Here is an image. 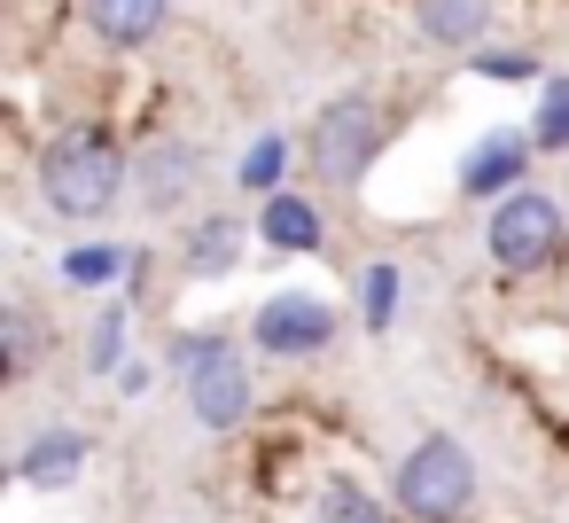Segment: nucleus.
<instances>
[{
	"instance_id": "12",
	"label": "nucleus",
	"mask_w": 569,
	"mask_h": 523,
	"mask_svg": "<svg viewBox=\"0 0 569 523\" xmlns=\"http://www.w3.org/2000/svg\"><path fill=\"white\" fill-rule=\"evenodd\" d=\"M258 235H266L273 250H289V258H312V250L328 243V219H320V204H312V196L273 188V196H266V211H258Z\"/></svg>"
},
{
	"instance_id": "5",
	"label": "nucleus",
	"mask_w": 569,
	"mask_h": 523,
	"mask_svg": "<svg viewBox=\"0 0 569 523\" xmlns=\"http://www.w3.org/2000/svg\"><path fill=\"white\" fill-rule=\"evenodd\" d=\"M172 367L188 383V414L203 430H242L258 414V375H250V352L234 336H172Z\"/></svg>"
},
{
	"instance_id": "2",
	"label": "nucleus",
	"mask_w": 569,
	"mask_h": 523,
	"mask_svg": "<svg viewBox=\"0 0 569 523\" xmlns=\"http://www.w3.org/2000/svg\"><path fill=\"white\" fill-rule=\"evenodd\" d=\"M390 126H398V110L382 95H336V102L312 110V126H305L297 149H305V165H312L320 188H359L375 172V157L390 149Z\"/></svg>"
},
{
	"instance_id": "7",
	"label": "nucleus",
	"mask_w": 569,
	"mask_h": 523,
	"mask_svg": "<svg viewBox=\"0 0 569 523\" xmlns=\"http://www.w3.org/2000/svg\"><path fill=\"white\" fill-rule=\"evenodd\" d=\"M203 188V149L188 134H157L149 149H133V204L141 211H180L188 196Z\"/></svg>"
},
{
	"instance_id": "6",
	"label": "nucleus",
	"mask_w": 569,
	"mask_h": 523,
	"mask_svg": "<svg viewBox=\"0 0 569 523\" xmlns=\"http://www.w3.org/2000/svg\"><path fill=\"white\" fill-rule=\"evenodd\" d=\"M250 344L273 352V359H305V352H328L336 344V305L312 297V289H289V297H266L258 320H250Z\"/></svg>"
},
{
	"instance_id": "20",
	"label": "nucleus",
	"mask_w": 569,
	"mask_h": 523,
	"mask_svg": "<svg viewBox=\"0 0 569 523\" xmlns=\"http://www.w3.org/2000/svg\"><path fill=\"white\" fill-rule=\"evenodd\" d=\"M476 79L522 87V79H538V56H522V48H483V56H476Z\"/></svg>"
},
{
	"instance_id": "17",
	"label": "nucleus",
	"mask_w": 569,
	"mask_h": 523,
	"mask_svg": "<svg viewBox=\"0 0 569 523\" xmlns=\"http://www.w3.org/2000/svg\"><path fill=\"white\" fill-rule=\"evenodd\" d=\"M359 313H367V328H390V313H398V266H390V258L367 266V282H359Z\"/></svg>"
},
{
	"instance_id": "9",
	"label": "nucleus",
	"mask_w": 569,
	"mask_h": 523,
	"mask_svg": "<svg viewBox=\"0 0 569 523\" xmlns=\"http://www.w3.org/2000/svg\"><path fill=\"white\" fill-rule=\"evenodd\" d=\"M79 17H87V32L110 56H133V48H149L172 24V0H79Z\"/></svg>"
},
{
	"instance_id": "8",
	"label": "nucleus",
	"mask_w": 569,
	"mask_h": 523,
	"mask_svg": "<svg viewBox=\"0 0 569 523\" xmlns=\"http://www.w3.org/2000/svg\"><path fill=\"white\" fill-rule=\"evenodd\" d=\"M530 157H538V141H522V134H483L476 149H468V165H460V196H476V204H499V196H515L522 188V172H530Z\"/></svg>"
},
{
	"instance_id": "10",
	"label": "nucleus",
	"mask_w": 569,
	"mask_h": 523,
	"mask_svg": "<svg viewBox=\"0 0 569 523\" xmlns=\"http://www.w3.org/2000/svg\"><path fill=\"white\" fill-rule=\"evenodd\" d=\"M87 453H94V437H87L79 422H48V430L17 453V476H24L32 492H63V484L87 468Z\"/></svg>"
},
{
	"instance_id": "16",
	"label": "nucleus",
	"mask_w": 569,
	"mask_h": 523,
	"mask_svg": "<svg viewBox=\"0 0 569 523\" xmlns=\"http://www.w3.org/2000/svg\"><path fill=\"white\" fill-rule=\"evenodd\" d=\"M0 336H9V359H0V375H9V383H24V375H32V359H40L32 305H9V313H0Z\"/></svg>"
},
{
	"instance_id": "3",
	"label": "nucleus",
	"mask_w": 569,
	"mask_h": 523,
	"mask_svg": "<svg viewBox=\"0 0 569 523\" xmlns=\"http://www.w3.org/2000/svg\"><path fill=\"white\" fill-rule=\"evenodd\" d=\"M390 507L406 523H468V507H476V461H468V445L452 430L413 437L406 461H398V476H390Z\"/></svg>"
},
{
	"instance_id": "11",
	"label": "nucleus",
	"mask_w": 569,
	"mask_h": 523,
	"mask_svg": "<svg viewBox=\"0 0 569 523\" xmlns=\"http://www.w3.org/2000/svg\"><path fill=\"white\" fill-rule=\"evenodd\" d=\"M406 9H413V32L429 48H476L499 17V0H406Z\"/></svg>"
},
{
	"instance_id": "18",
	"label": "nucleus",
	"mask_w": 569,
	"mask_h": 523,
	"mask_svg": "<svg viewBox=\"0 0 569 523\" xmlns=\"http://www.w3.org/2000/svg\"><path fill=\"white\" fill-rule=\"evenodd\" d=\"M530 141H538L546 157H561V149H569V79H553V87H546V102H538V126H530Z\"/></svg>"
},
{
	"instance_id": "14",
	"label": "nucleus",
	"mask_w": 569,
	"mask_h": 523,
	"mask_svg": "<svg viewBox=\"0 0 569 523\" xmlns=\"http://www.w3.org/2000/svg\"><path fill=\"white\" fill-rule=\"evenodd\" d=\"M305 523H390V507L367 492V484H351V476H328L320 492H312V515Z\"/></svg>"
},
{
	"instance_id": "21",
	"label": "nucleus",
	"mask_w": 569,
	"mask_h": 523,
	"mask_svg": "<svg viewBox=\"0 0 569 523\" xmlns=\"http://www.w3.org/2000/svg\"><path fill=\"white\" fill-rule=\"evenodd\" d=\"M126 320H133L126 305H110V313L94 320V344H87V367H94V375H110V367H118V352H126Z\"/></svg>"
},
{
	"instance_id": "4",
	"label": "nucleus",
	"mask_w": 569,
	"mask_h": 523,
	"mask_svg": "<svg viewBox=\"0 0 569 523\" xmlns=\"http://www.w3.org/2000/svg\"><path fill=\"white\" fill-rule=\"evenodd\" d=\"M483 250H491V274H507V282L553 274V266L569 258V211H561L546 188L522 180L515 196L491 204V219H483Z\"/></svg>"
},
{
	"instance_id": "13",
	"label": "nucleus",
	"mask_w": 569,
	"mask_h": 523,
	"mask_svg": "<svg viewBox=\"0 0 569 523\" xmlns=\"http://www.w3.org/2000/svg\"><path fill=\"white\" fill-rule=\"evenodd\" d=\"M234 258H242V219H234V211H203V219H188V235H180V266H188L196 282L234 274Z\"/></svg>"
},
{
	"instance_id": "1",
	"label": "nucleus",
	"mask_w": 569,
	"mask_h": 523,
	"mask_svg": "<svg viewBox=\"0 0 569 523\" xmlns=\"http://www.w3.org/2000/svg\"><path fill=\"white\" fill-rule=\"evenodd\" d=\"M133 188V157L110 126H56L48 149H40V204L71 227H94L118 211V196Z\"/></svg>"
},
{
	"instance_id": "15",
	"label": "nucleus",
	"mask_w": 569,
	"mask_h": 523,
	"mask_svg": "<svg viewBox=\"0 0 569 523\" xmlns=\"http://www.w3.org/2000/svg\"><path fill=\"white\" fill-rule=\"evenodd\" d=\"M126 258H133V250L79 243V250H63V282H71V289H102V282H118V274H126Z\"/></svg>"
},
{
	"instance_id": "19",
	"label": "nucleus",
	"mask_w": 569,
	"mask_h": 523,
	"mask_svg": "<svg viewBox=\"0 0 569 523\" xmlns=\"http://www.w3.org/2000/svg\"><path fill=\"white\" fill-rule=\"evenodd\" d=\"M281 165H289V141L266 134V141L242 157V188H250V196H273V188H281Z\"/></svg>"
}]
</instances>
